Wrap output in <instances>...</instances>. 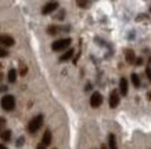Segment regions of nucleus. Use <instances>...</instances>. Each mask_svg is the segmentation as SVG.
I'll return each instance as SVG.
<instances>
[{
	"label": "nucleus",
	"mask_w": 151,
	"mask_h": 149,
	"mask_svg": "<svg viewBox=\"0 0 151 149\" xmlns=\"http://www.w3.org/2000/svg\"><path fill=\"white\" fill-rule=\"evenodd\" d=\"M42 124H43V116H42V115H37V116H35V118L29 122V124H28V131H29L31 134H35L36 131H39Z\"/></svg>",
	"instance_id": "obj_1"
},
{
	"label": "nucleus",
	"mask_w": 151,
	"mask_h": 149,
	"mask_svg": "<svg viewBox=\"0 0 151 149\" xmlns=\"http://www.w3.org/2000/svg\"><path fill=\"white\" fill-rule=\"evenodd\" d=\"M71 46V39L69 37H65V39H60V40H55L53 44H51V48L53 51H63V50H67Z\"/></svg>",
	"instance_id": "obj_2"
},
{
	"label": "nucleus",
	"mask_w": 151,
	"mask_h": 149,
	"mask_svg": "<svg viewBox=\"0 0 151 149\" xmlns=\"http://www.w3.org/2000/svg\"><path fill=\"white\" fill-rule=\"evenodd\" d=\"M1 108L4 109V111H13L14 108H15V99H14L13 95H4L3 98H1Z\"/></svg>",
	"instance_id": "obj_3"
},
{
	"label": "nucleus",
	"mask_w": 151,
	"mask_h": 149,
	"mask_svg": "<svg viewBox=\"0 0 151 149\" xmlns=\"http://www.w3.org/2000/svg\"><path fill=\"white\" fill-rule=\"evenodd\" d=\"M101 104H103V95L99 91L93 93L92 97H90V105H92L93 108H99Z\"/></svg>",
	"instance_id": "obj_4"
},
{
	"label": "nucleus",
	"mask_w": 151,
	"mask_h": 149,
	"mask_svg": "<svg viewBox=\"0 0 151 149\" xmlns=\"http://www.w3.org/2000/svg\"><path fill=\"white\" fill-rule=\"evenodd\" d=\"M14 43H15V40L10 35H0V46L11 47V46H14Z\"/></svg>",
	"instance_id": "obj_5"
},
{
	"label": "nucleus",
	"mask_w": 151,
	"mask_h": 149,
	"mask_svg": "<svg viewBox=\"0 0 151 149\" xmlns=\"http://www.w3.org/2000/svg\"><path fill=\"white\" fill-rule=\"evenodd\" d=\"M119 99H121V95L118 94V91H111L110 94V108H116L119 105Z\"/></svg>",
	"instance_id": "obj_6"
},
{
	"label": "nucleus",
	"mask_w": 151,
	"mask_h": 149,
	"mask_svg": "<svg viewBox=\"0 0 151 149\" xmlns=\"http://www.w3.org/2000/svg\"><path fill=\"white\" fill-rule=\"evenodd\" d=\"M58 9V3H55V1H51V3H47L43 9H42V14H51L53 11H55V10Z\"/></svg>",
	"instance_id": "obj_7"
},
{
	"label": "nucleus",
	"mask_w": 151,
	"mask_h": 149,
	"mask_svg": "<svg viewBox=\"0 0 151 149\" xmlns=\"http://www.w3.org/2000/svg\"><path fill=\"white\" fill-rule=\"evenodd\" d=\"M119 91H121V94H122V95L128 94L129 84H128V80H126L125 77H121V80H119Z\"/></svg>",
	"instance_id": "obj_8"
},
{
	"label": "nucleus",
	"mask_w": 151,
	"mask_h": 149,
	"mask_svg": "<svg viewBox=\"0 0 151 149\" xmlns=\"http://www.w3.org/2000/svg\"><path fill=\"white\" fill-rule=\"evenodd\" d=\"M125 59L128 63H134L136 61V55H134V51L130 48H126L125 50Z\"/></svg>",
	"instance_id": "obj_9"
},
{
	"label": "nucleus",
	"mask_w": 151,
	"mask_h": 149,
	"mask_svg": "<svg viewBox=\"0 0 151 149\" xmlns=\"http://www.w3.org/2000/svg\"><path fill=\"white\" fill-rule=\"evenodd\" d=\"M42 144H45L46 146L51 144V131L50 130H46L45 134H43V138H42Z\"/></svg>",
	"instance_id": "obj_10"
},
{
	"label": "nucleus",
	"mask_w": 151,
	"mask_h": 149,
	"mask_svg": "<svg viewBox=\"0 0 151 149\" xmlns=\"http://www.w3.org/2000/svg\"><path fill=\"white\" fill-rule=\"evenodd\" d=\"M72 57H73V48H69L67 53H64V54L60 57V61H61V62H65V61H69Z\"/></svg>",
	"instance_id": "obj_11"
},
{
	"label": "nucleus",
	"mask_w": 151,
	"mask_h": 149,
	"mask_svg": "<svg viewBox=\"0 0 151 149\" xmlns=\"http://www.w3.org/2000/svg\"><path fill=\"white\" fill-rule=\"evenodd\" d=\"M0 140L9 142V141L11 140V131L10 130H3L1 133H0Z\"/></svg>",
	"instance_id": "obj_12"
},
{
	"label": "nucleus",
	"mask_w": 151,
	"mask_h": 149,
	"mask_svg": "<svg viewBox=\"0 0 151 149\" xmlns=\"http://www.w3.org/2000/svg\"><path fill=\"white\" fill-rule=\"evenodd\" d=\"M108 146H110V149H118V146H116V140H115L114 134H110V135H108Z\"/></svg>",
	"instance_id": "obj_13"
},
{
	"label": "nucleus",
	"mask_w": 151,
	"mask_h": 149,
	"mask_svg": "<svg viewBox=\"0 0 151 149\" xmlns=\"http://www.w3.org/2000/svg\"><path fill=\"white\" fill-rule=\"evenodd\" d=\"M15 80H17V71L11 68L9 71V81L10 83H14Z\"/></svg>",
	"instance_id": "obj_14"
},
{
	"label": "nucleus",
	"mask_w": 151,
	"mask_h": 149,
	"mask_svg": "<svg viewBox=\"0 0 151 149\" xmlns=\"http://www.w3.org/2000/svg\"><path fill=\"white\" fill-rule=\"evenodd\" d=\"M27 73H28V66L21 61V62H19V75H21V76H25Z\"/></svg>",
	"instance_id": "obj_15"
},
{
	"label": "nucleus",
	"mask_w": 151,
	"mask_h": 149,
	"mask_svg": "<svg viewBox=\"0 0 151 149\" xmlns=\"http://www.w3.org/2000/svg\"><path fill=\"white\" fill-rule=\"evenodd\" d=\"M132 83L134 87H140V79L136 73H132Z\"/></svg>",
	"instance_id": "obj_16"
},
{
	"label": "nucleus",
	"mask_w": 151,
	"mask_h": 149,
	"mask_svg": "<svg viewBox=\"0 0 151 149\" xmlns=\"http://www.w3.org/2000/svg\"><path fill=\"white\" fill-rule=\"evenodd\" d=\"M76 4L81 9H87L89 7V0H76Z\"/></svg>",
	"instance_id": "obj_17"
},
{
	"label": "nucleus",
	"mask_w": 151,
	"mask_h": 149,
	"mask_svg": "<svg viewBox=\"0 0 151 149\" xmlns=\"http://www.w3.org/2000/svg\"><path fill=\"white\" fill-rule=\"evenodd\" d=\"M58 32H60V28L54 26V25L49 26V29H47V33H49V35H57Z\"/></svg>",
	"instance_id": "obj_18"
},
{
	"label": "nucleus",
	"mask_w": 151,
	"mask_h": 149,
	"mask_svg": "<svg viewBox=\"0 0 151 149\" xmlns=\"http://www.w3.org/2000/svg\"><path fill=\"white\" fill-rule=\"evenodd\" d=\"M7 55H9V51H7L4 47L0 46V58H4V57H7Z\"/></svg>",
	"instance_id": "obj_19"
},
{
	"label": "nucleus",
	"mask_w": 151,
	"mask_h": 149,
	"mask_svg": "<svg viewBox=\"0 0 151 149\" xmlns=\"http://www.w3.org/2000/svg\"><path fill=\"white\" fill-rule=\"evenodd\" d=\"M6 119L4 118H0V133H1V131L3 130H6Z\"/></svg>",
	"instance_id": "obj_20"
},
{
	"label": "nucleus",
	"mask_w": 151,
	"mask_h": 149,
	"mask_svg": "<svg viewBox=\"0 0 151 149\" xmlns=\"http://www.w3.org/2000/svg\"><path fill=\"white\" fill-rule=\"evenodd\" d=\"M24 142H25V138H24V137H19L18 141H17V146H18V148H19V146H22Z\"/></svg>",
	"instance_id": "obj_21"
},
{
	"label": "nucleus",
	"mask_w": 151,
	"mask_h": 149,
	"mask_svg": "<svg viewBox=\"0 0 151 149\" xmlns=\"http://www.w3.org/2000/svg\"><path fill=\"white\" fill-rule=\"evenodd\" d=\"M146 76H147V79L151 81V68H147L146 69Z\"/></svg>",
	"instance_id": "obj_22"
},
{
	"label": "nucleus",
	"mask_w": 151,
	"mask_h": 149,
	"mask_svg": "<svg viewBox=\"0 0 151 149\" xmlns=\"http://www.w3.org/2000/svg\"><path fill=\"white\" fill-rule=\"evenodd\" d=\"M147 18H148L147 15H144V14H140L137 18H136V21H143V19H147Z\"/></svg>",
	"instance_id": "obj_23"
},
{
	"label": "nucleus",
	"mask_w": 151,
	"mask_h": 149,
	"mask_svg": "<svg viewBox=\"0 0 151 149\" xmlns=\"http://www.w3.org/2000/svg\"><path fill=\"white\" fill-rule=\"evenodd\" d=\"M134 63H136V65H142V63H143V59L142 58H137L136 61H134Z\"/></svg>",
	"instance_id": "obj_24"
},
{
	"label": "nucleus",
	"mask_w": 151,
	"mask_h": 149,
	"mask_svg": "<svg viewBox=\"0 0 151 149\" xmlns=\"http://www.w3.org/2000/svg\"><path fill=\"white\" fill-rule=\"evenodd\" d=\"M36 149H46V145H45V144H39Z\"/></svg>",
	"instance_id": "obj_25"
},
{
	"label": "nucleus",
	"mask_w": 151,
	"mask_h": 149,
	"mask_svg": "<svg viewBox=\"0 0 151 149\" xmlns=\"http://www.w3.org/2000/svg\"><path fill=\"white\" fill-rule=\"evenodd\" d=\"M1 81H3V75L0 73V84H1Z\"/></svg>",
	"instance_id": "obj_26"
},
{
	"label": "nucleus",
	"mask_w": 151,
	"mask_h": 149,
	"mask_svg": "<svg viewBox=\"0 0 151 149\" xmlns=\"http://www.w3.org/2000/svg\"><path fill=\"white\" fill-rule=\"evenodd\" d=\"M147 98H148V99L151 101V93H148V94H147Z\"/></svg>",
	"instance_id": "obj_27"
},
{
	"label": "nucleus",
	"mask_w": 151,
	"mask_h": 149,
	"mask_svg": "<svg viewBox=\"0 0 151 149\" xmlns=\"http://www.w3.org/2000/svg\"><path fill=\"white\" fill-rule=\"evenodd\" d=\"M0 149H7V148H6L4 145H1V144H0Z\"/></svg>",
	"instance_id": "obj_28"
},
{
	"label": "nucleus",
	"mask_w": 151,
	"mask_h": 149,
	"mask_svg": "<svg viewBox=\"0 0 151 149\" xmlns=\"http://www.w3.org/2000/svg\"><path fill=\"white\" fill-rule=\"evenodd\" d=\"M101 149H107V146H105V145H101Z\"/></svg>",
	"instance_id": "obj_29"
},
{
	"label": "nucleus",
	"mask_w": 151,
	"mask_h": 149,
	"mask_svg": "<svg viewBox=\"0 0 151 149\" xmlns=\"http://www.w3.org/2000/svg\"><path fill=\"white\" fill-rule=\"evenodd\" d=\"M150 11H151V7H150Z\"/></svg>",
	"instance_id": "obj_30"
}]
</instances>
